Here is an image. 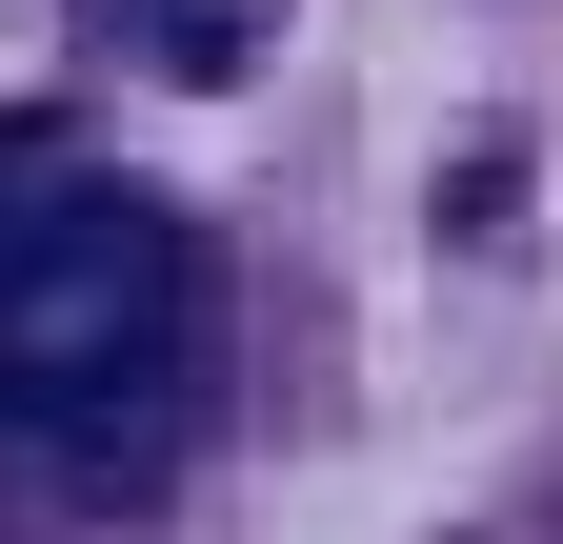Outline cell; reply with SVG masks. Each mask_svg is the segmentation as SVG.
I'll return each instance as SVG.
<instances>
[{
    "mask_svg": "<svg viewBox=\"0 0 563 544\" xmlns=\"http://www.w3.org/2000/svg\"><path fill=\"white\" fill-rule=\"evenodd\" d=\"M81 21L141 41L162 81H242V61H262V0H81Z\"/></svg>",
    "mask_w": 563,
    "mask_h": 544,
    "instance_id": "cell-2",
    "label": "cell"
},
{
    "mask_svg": "<svg viewBox=\"0 0 563 544\" xmlns=\"http://www.w3.org/2000/svg\"><path fill=\"white\" fill-rule=\"evenodd\" d=\"M60 182V121H0V202H41Z\"/></svg>",
    "mask_w": 563,
    "mask_h": 544,
    "instance_id": "cell-3",
    "label": "cell"
},
{
    "mask_svg": "<svg viewBox=\"0 0 563 544\" xmlns=\"http://www.w3.org/2000/svg\"><path fill=\"white\" fill-rule=\"evenodd\" d=\"M181 344V202L141 182H41L0 222V424H81Z\"/></svg>",
    "mask_w": 563,
    "mask_h": 544,
    "instance_id": "cell-1",
    "label": "cell"
}]
</instances>
